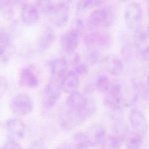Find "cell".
<instances>
[{
    "label": "cell",
    "instance_id": "obj_17",
    "mask_svg": "<svg viewBox=\"0 0 149 149\" xmlns=\"http://www.w3.org/2000/svg\"><path fill=\"white\" fill-rule=\"evenodd\" d=\"M79 83V77L74 70L69 71L61 80V88L64 92L70 94L77 91Z\"/></svg>",
    "mask_w": 149,
    "mask_h": 149
},
{
    "label": "cell",
    "instance_id": "obj_33",
    "mask_svg": "<svg viewBox=\"0 0 149 149\" xmlns=\"http://www.w3.org/2000/svg\"><path fill=\"white\" fill-rule=\"evenodd\" d=\"M80 55L78 54H76L74 58H73V61H72V64L73 65V66H75L77 64H79L80 63Z\"/></svg>",
    "mask_w": 149,
    "mask_h": 149
},
{
    "label": "cell",
    "instance_id": "obj_16",
    "mask_svg": "<svg viewBox=\"0 0 149 149\" xmlns=\"http://www.w3.org/2000/svg\"><path fill=\"white\" fill-rule=\"evenodd\" d=\"M39 10L37 6L30 3H23L21 10V17L23 22L31 26L37 22L39 19Z\"/></svg>",
    "mask_w": 149,
    "mask_h": 149
},
{
    "label": "cell",
    "instance_id": "obj_14",
    "mask_svg": "<svg viewBox=\"0 0 149 149\" xmlns=\"http://www.w3.org/2000/svg\"><path fill=\"white\" fill-rule=\"evenodd\" d=\"M101 63L104 65L105 69L111 75L118 76L124 69V63L118 56L110 55L104 56Z\"/></svg>",
    "mask_w": 149,
    "mask_h": 149
},
{
    "label": "cell",
    "instance_id": "obj_1",
    "mask_svg": "<svg viewBox=\"0 0 149 149\" xmlns=\"http://www.w3.org/2000/svg\"><path fill=\"white\" fill-rule=\"evenodd\" d=\"M116 16V13L114 8L102 5L90 13L87 19V25L93 30H104L114 24Z\"/></svg>",
    "mask_w": 149,
    "mask_h": 149
},
{
    "label": "cell",
    "instance_id": "obj_12",
    "mask_svg": "<svg viewBox=\"0 0 149 149\" xmlns=\"http://www.w3.org/2000/svg\"><path fill=\"white\" fill-rule=\"evenodd\" d=\"M8 138L17 141L23 139L26 133V125L23 122L16 118L8 119L5 124Z\"/></svg>",
    "mask_w": 149,
    "mask_h": 149
},
{
    "label": "cell",
    "instance_id": "obj_32",
    "mask_svg": "<svg viewBox=\"0 0 149 149\" xmlns=\"http://www.w3.org/2000/svg\"><path fill=\"white\" fill-rule=\"evenodd\" d=\"M55 149H73V148L70 144L64 143L58 146Z\"/></svg>",
    "mask_w": 149,
    "mask_h": 149
},
{
    "label": "cell",
    "instance_id": "obj_3",
    "mask_svg": "<svg viewBox=\"0 0 149 149\" xmlns=\"http://www.w3.org/2000/svg\"><path fill=\"white\" fill-rule=\"evenodd\" d=\"M123 18L127 27L133 32L140 29L143 19V9L141 5L136 1L130 2L125 8Z\"/></svg>",
    "mask_w": 149,
    "mask_h": 149
},
{
    "label": "cell",
    "instance_id": "obj_15",
    "mask_svg": "<svg viewBox=\"0 0 149 149\" xmlns=\"http://www.w3.org/2000/svg\"><path fill=\"white\" fill-rule=\"evenodd\" d=\"M51 78L61 81L68 72V63L67 60L62 57L56 58L49 62V64Z\"/></svg>",
    "mask_w": 149,
    "mask_h": 149
},
{
    "label": "cell",
    "instance_id": "obj_13",
    "mask_svg": "<svg viewBox=\"0 0 149 149\" xmlns=\"http://www.w3.org/2000/svg\"><path fill=\"white\" fill-rule=\"evenodd\" d=\"M91 147L101 145L107 137V132L104 125L96 123L91 125L84 132Z\"/></svg>",
    "mask_w": 149,
    "mask_h": 149
},
{
    "label": "cell",
    "instance_id": "obj_24",
    "mask_svg": "<svg viewBox=\"0 0 149 149\" xmlns=\"http://www.w3.org/2000/svg\"><path fill=\"white\" fill-rule=\"evenodd\" d=\"M122 143L121 139L113 134L108 136L100 145V149H120Z\"/></svg>",
    "mask_w": 149,
    "mask_h": 149
},
{
    "label": "cell",
    "instance_id": "obj_6",
    "mask_svg": "<svg viewBox=\"0 0 149 149\" xmlns=\"http://www.w3.org/2000/svg\"><path fill=\"white\" fill-rule=\"evenodd\" d=\"M61 81L51 78L49 83L41 93V104L45 109L49 110L56 104L61 94Z\"/></svg>",
    "mask_w": 149,
    "mask_h": 149
},
{
    "label": "cell",
    "instance_id": "obj_34",
    "mask_svg": "<svg viewBox=\"0 0 149 149\" xmlns=\"http://www.w3.org/2000/svg\"><path fill=\"white\" fill-rule=\"evenodd\" d=\"M146 82H147V85L148 86V87L149 88V72L147 74V80H146Z\"/></svg>",
    "mask_w": 149,
    "mask_h": 149
},
{
    "label": "cell",
    "instance_id": "obj_18",
    "mask_svg": "<svg viewBox=\"0 0 149 149\" xmlns=\"http://www.w3.org/2000/svg\"><path fill=\"white\" fill-rule=\"evenodd\" d=\"M20 84L26 87L33 88L39 84V80L34 70L29 67L22 69L19 74Z\"/></svg>",
    "mask_w": 149,
    "mask_h": 149
},
{
    "label": "cell",
    "instance_id": "obj_9",
    "mask_svg": "<svg viewBox=\"0 0 149 149\" xmlns=\"http://www.w3.org/2000/svg\"><path fill=\"white\" fill-rule=\"evenodd\" d=\"M128 120L132 130L143 137L148 131L149 125L144 113L140 109L132 108L128 114Z\"/></svg>",
    "mask_w": 149,
    "mask_h": 149
},
{
    "label": "cell",
    "instance_id": "obj_20",
    "mask_svg": "<svg viewBox=\"0 0 149 149\" xmlns=\"http://www.w3.org/2000/svg\"><path fill=\"white\" fill-rule=\"evenodd\" d=\"M55 40V33L54 29L49 26L45 27L38 41V51L41 52L47 51L52 45Z\"/></svg>",
    "mask_w": 149,
    "mask_h": 149
},
{
    "label": "cell",
    "instance_id": "obj_29",
    "mask_svg": "<svg viewBox=\"0 0 149 149\" xmlns=\"http://www.w3.org/2000/svg\"><path fill=\"white\" fill-rule=\"evenodd\" d=\"M3 149H23V147L17 141L7 138L6 142L4 147H3Z\"/></svg>",
    "mask_w": 149,
    "mask_h": 149
},
{
    "label": "cell",
    "instance_id": "obj_11",
    "mask_svg": "<svg viewBox=\"0 0 149 149\" xmlns=\"http://www.w3.org/2000/svg\"><path fill=\"white\" fill-rule=\"evenodd\" d=\"M81 33L74 29H72L63 33L60 38L62 49L68 54H72L76 50L80 41Z\"/></svg>",
    "mask_w": 149,
    "mask_h": 149
},
{
    "label": "cell",
    "instance_id": "obj_10",
    "mask_svg": "<svg viewBox=\"0 0 149 149\" xmlns=\"http://www.w3.org/2000/svg\"><path fill=\"white\" fill-rule=\"evenodd\" d=\"M69 9L68 1H61L55 3L49 16L51 22L55 26L61 27L66 24L69 17Z\"/></svg>",
    "mask_w": 149,
    "mask_h": 149
},
{
    "label": "cell",
    "instance_id": "obj_28",
    "mask_svg": "<svg viewBox=\"0 0 149 149\" xmlns=\"http://www.w3.org/2000/svg\"><path fill=\"white\" fill-rule=\"evenodd\" d=\"M74 72L79 77H84L87 75L88 72V67L84 63H79L74 66Z\"/></svg>",
    "mask_w": 149,
    "mask_h": 149
},
{
    "label": "cell",
    "instance_id": "obj_4",
    "mask_svg": "<svg viewBox=\"0 0 149 149\" xmlns=\"http://www.w3.org/2000/svg\"><path fill=\"white\" fill-rule=\"evenodd\" d=\"M112 41L111 33L105 30H94L84 37L85 45L91 50L107 48L111 46Z\"/></svg>",
    "mask_w": 149,
    "mask_h": 149
},
{
    "label": "cell",
    "instance_id": "obj_30",
    "mask_svg": "<svg viewBox=\"0 0 149 149\" xmlns=\"http://www.w3.org/2000/svg\"><path fill=\"white\" fill-rule=\"evenodd\" d=\"M8 87V81L7 79L2 75H0V97H2L5 93Z\"/></svg>",
    "mask_w": 149,
    "mask_h": 149
},
{
    "label": "cell",
    "instance_id": "obj_21",
    "mask_svg": "<svg viewBox=\"0 0 149 149\" xmlns=\"http://www.w3.org/2000/svg\"><path fill=\"white\" fill-rule=\"evenodd\" d=\"M143 141V136L133 130L129 131L123 139L126 149H139Z\"/></svg>",
    "mask_w": 149,
    "mask_h": 149
},
{
    "label": "cell",
    "instance_id": "obj_36",
    "mask_svg": "<svg viewBox=\"0 0 149 149\" xmlns=\"http://www.w3.org/2000/svg\"><path fill=\"white\" fill-rule=\"evenodd\" d=\"M0 149H3V147H0Z\"/></svg>",
    "mask_w": 149,
    "mask_h": 149
},
{
    "label": "cell",
    "instance_id": "obj_23",
    "mask_svg": "<svg viewBox=\"0 0 149 149\" xmlns=\"http://www.w3.org/2000/svg\"><path fill=\"white\" fill-rule=\"evenodd\" d=\"M112 84L109 77L105 74H100L97 76L95 83V88L101 93H105L110 88Z\"/></svg>",
    "mask_w": 149,
    "mask_h": 149
},
{
    "label": "cell",
    "instance_id": "obj_25",
    "mask_svg": "<svg viewBox=\"0 0 149 149\" xmlns=\"http://www.w3.org/2000/svg\"><path fill=\"white\" fill-rule=\"evenodd\" d=\"M105 3L104 1H80L76 4L77 9L79 12H83L94 7H99Z\"/></svg>",
    "mask_w": 149,
    "mask_h": 149
},
{
    "label": "cell",
    "instance_id": "obj_19",
    "mask_svg": "<svg viewBox=\"0 0 149 149\" xmlns=\"http://www.w3.org/2000/svg\"><path fill=\"white\" fill-rule=\"evenodd\" d=\"M11 46V36L3 27H0V62L6 63L9 59V50Z\"/></svg>",
    "mask_w": 149,
    "mask_h": 149
},
{
    "label": "cell",
    "instance_id": "obj_27",
    "mask_svg": "<svg viewBox=\"0 0 149 149\" xmlns=\"http://www.w3.org/2000/svg\"><path fill=\"white\" fill-rule=\"evenodd\" d=\"M55 3L51 1H39L37 2V7L43 13L49 15L53 9Z\"/></svg>",
    "mask_w": 149,
    "mask_h": 149
},
{
    "label": "cell",
    "instance_id": "obj_7",
    "mask_svg": "<svg viewBox=\"0 0 149 149\" xmlns=\"http://www.w3.org/2000/svg\"><path fill=\"white\" fill-rule=\"evenodd\" d=\"M9 107L11 111L15 115H27L33 109V101L27 94L20 93L12 98Z\"/></svg>",
    "mask_w": 149,
    "mask_h": 149
},
{
    "label": "cell",
    "instance_id": "obj_5",
    "mask_svg": "<svg viewBox=\"0 0 149 149\" xmlns=\"http://www.w3.org/2000/svg\"><path fill=\"white\" fill-rule=\"evenodd\" d=\"M104 105L113 112H118L124 104L123 86L119 83L112 84L109 90L104 94Z\"/></svg>",
    "mask_w": 149,
    "mask_h": 149
},
{
    "label": "cell",
    "instance_id": "obj_8",
    "mask_svg": "<svg viewBox=\"0 0 149 149\" xmlns=\"http://www.w3.org/2000/svg\"><path fill=\"white\" fill-rule=\"evenodd\" d=\"M133 45L141 58L149 61V26L134 32Z\"/></svg>",
    "mask_w": 149,
    "mask_h": 149
},
{
    "label": "cell",
    "instance_id": "obj_2",
    "mask_svg": "<svg viewBox=\"0 0 149 149\" xmlns=\"http://www.w3.org/2000/svg\"><path fill=\"white\" fill-rule=\"evenodd\" d=\"M87 119V117L83 112L71 109L65 105L60 109L59 122L60 127L64 131L72 130Z\"/></svg>",
    "mask_w": 149,
    "mask_h": 149
},
{
    "label": "cell",
    "instance_id": "obj_35",
    "mask_svg": "<svg viewBox=\"0 0 149 149\" xmlns=\"http://www.w3.org/2000/svg\"><path fill=\"white\" fill-rule=\"evenodd\" d=\"M148 20H149V2H148ZM148 26H149V23Z\"/></svg>",
    "mask_w": 149,
    "mask_h": 149
},
{
    "label": "cell",
    "instance_id": "obj_31",
    "mask_svg": "<svg viewBox=\"0 0 149 149\" xmlns=\"http://www.w3.org/2000/svg\"><path fill=\"white\" fill-rule=\"evenodd\" d=\"M29 149H47V148L42 141H37L31 146Z\"/></svg>",
    "mask_w": 149,
    "mask_h": 149
},
{
    "label": "cell",
    "instance_id": "obj_22",
    "mask_svg": "<svg viewBox=\"0 0 149 149\" xmlns=\"http://www.w3.org/2000/svg\"><path fill=\"white\" fill-rule=\"evenodd\" d=\"M73 146L74 149H89L92 147L85 132L81 131L73 134Z\"/></svg>",
    "mask_w": 149,
    "mask_h": 149
},
{
    "label": "cell",
    "instance_id": "obj_26",
    "mask_svg": "<svg viewBox=\"0 0 149 149\" xmlns=\"http://www.w3.org/2000/svg\"><path fill=\"white\" fill-rule=\"evenodd\" d=\"M15 1H0V12L4 16L11 17L13 14V5Z\"/></svg>",
    "mask_w": 149,
    "mask_h": 149
}]
</instances>
